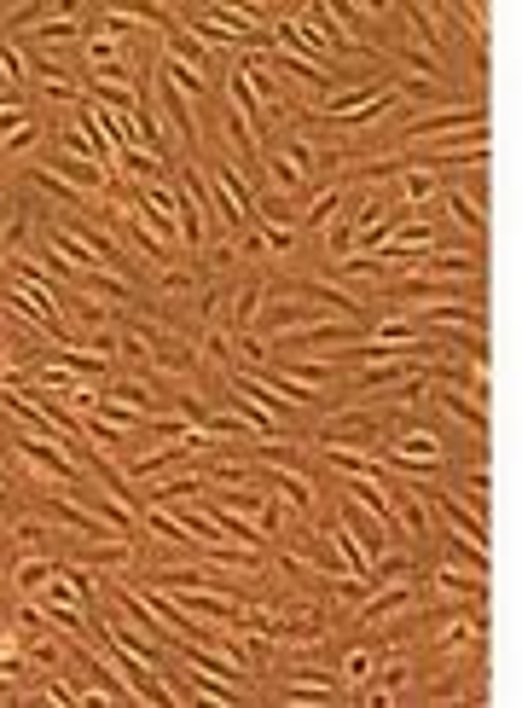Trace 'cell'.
<instances>
[{
  "mask_svg": "<svg viewBox=\"0 0 522 708\" xmlns=\"http://www.w3.org/2000/svg\"><path fill=\"white\" fill-rule=\"evenodd\" d=\"M12 453L35 471V482H52V488H76L82 464L70 459V441L59 430H12Z\"/></svg>",
  "mask_w": 522,
  "mask_h": 708,
  "instance_id": "cell-1",
  "label": "cell"
},
{
  "mask_svg": "<svg viewBox=\"0 0 522 708\" xmlns=\"http://www.w3.org/2000/svg\"><path fill=\"white\" fill-rule=\"evenodd\" d=\"M413 163L418 169H488V122L482 128H464V134H447L430 145H413Z\"/></svg>",
  "mask_w": 522,
  "mask_h": 708,
  "instance_id": "cell-2",
  "label": "cell"
},
{
  "mask_svg": "<svg viewBox=\"0 0 522 708\" xmlns=\"http://www.w3.org/2000/svg\"><path fill=\"white\" fill-rule=\"evenodd\" d=\"M488 122V110L482 105H441V110H418L413 122H406V145H430V140H447V134H464V128H482Z\"/></svg>",
  "mask_w": 522,
  "mask_h": 708,
  "instance_id": "cell-3",
  "label": "cell"
},
{
  "mask_svg": "<svg viewBox=\"0 0 522 708\" xmlns=\"http://www.w3.org/2000/svg\"><path fill=\"white\" fill-rule=\"evenodd\" d=\"M413 604H418V592L406 587V581H395V587H378V592H371V599L354 610V622H360V633H383V627H395Z\"/></svg>",
  "mask_w": 522,
  "mask_h": 708,
  "instance_id": "cell-4",
  "label": "cell"
},
{
  "mask_svg": "<svg viewBox=\"0 0 522 708\" xmlns=\"http://www.w3.org/2000/svg\"><path fill=\"white\" fill-rule=\"evenodd\" d=\"M343 441L371 447V441H383V424L371 413H348V406H337V413L320 424V447H343Z\"/></svg>",
  "mask_w": 522,
  "mask_h": 708,
  "instance_id": "cell-5",
  "label": "cell"
},
{
  "mask_svg": "<svg viewBox=\"0 0 522 708\" xmlns=\"http://www.w3.org/2000/svg\"><path fill=\"white\" fill-rule=\"evenodd\" d=\"M145 279H152V291H157V303H192V296H198V268L192 262H157L152 273H145Z\"/></svg>",
  "mask_w": 522,
  "mask_h": 708,
  "instance_id": "cell-6",
  "label": "cell"
},
{
  "mask_svg": "<svg viewBox=\"0 0 522 708\" xmlns=\"http://www.w3.org/2000/svg\"><path fill=\"white\" fill-rule=\"evenodd\" d=\"M436 599L441 604H488V575H464V569H436Z\"/></svg>",
  "mask_w": 522,
  "mask_h": 708,
  "instance_id": "cell-7",
  "label": "cell"
},
{
  "mask_svg": "<svg viewBox=\"0 0 522 708\" xmlns=\"http://www.w3.org/2000/svg\"><path fill=\"white\" fill-rule=\"evenodd\" d=\"M343 186H325V192H313L302 210H296V233H313V238H325L331 233V221H337V210H343Z\"/></svg>",
  "mask_w": 522,
  "mask_h": 708,
  "instance_id": "cell-8",
  "label": "cell"
},
{
  "mask_svg": "<svg viewBox=\"0 0 522 708\" xmlns=\"http://www.w3.org/2000/svg\"><path fill=\"white\" fill-rule=\"evenodd\" d=\"M436 401H441V413H447V418L471 424L476 441H488V406H482V401H464V389H436Z\"/></svg>",
  "mask_w": 522,
  "mask_h": 708,
  "instance_id": "cell-9",
  "label": "cell"
},
{
  "mask_svg": "<svg viewBox=\"0 0 522 708\" xmlns=\"http://www.w3.org/2000/svg\"><path fill=\"white\" fill-rule=\"evenodd\" d=\"M436 192H441L436 169H418V163H406V169H401V203H406V210H424Z\"/></svg>",
  "mask_w": 522,
  "mask_h": 708,
  "instance_id": "cell-10",
  "label": "cell"
},
{
  "mask_svg": "<svg viewBox=\"0 0 522 708\" xmlns=\"http://www.w3.org/2000/svg\"><path fill=\"white\" fill-rule=\"evenodd\" d=\"M441 210L459 221V227H471V238L482 245V238H488V210H482L476 198H464V192H441Z\"/></svg>",
  "mask_w": 522,
  "mask_h": 708,
  "instance_id": "cell-11",
  "label": "cell"
},
{
  "mask_svg": "<svg viewBox=\"0 0 522 708\" xmlns=\"http://www.w3.org/2000/svg\"><path fill=\"white\" fill-rule=\"evenodd\" d=\"M41 134H47V122H35V117H24V122H12L7 134H0V157H24L29 145H41Z\"/></svg>",
  "mask_w": 522,
  "mask_h": 708,
  "instance_id": "cell-12",
  "label": "cell"
},
{
  "mask_svg": "<svg viewBox=\"0 0 522 708\" xmlns=\"http://www.w3.org/2000/svg\"><path fill=\"white\" fill-rule=\"evenodd\" d=\"M337 273L348 279V285H366V279H371V285H389L383 268H378V256H366V250H348L343 262H337Z\"/></svg>",
  "mask_w": 522,
  "mask_h": 708,
  "instance_id": "cell-13",
  "label": "cell"
},
{
  "mask_svg": "<svg viewBox=\"0 0 522 708\" xmlns=\"http://www.w3.org/2000/svg\"><path fill=\"white\" fill-rule=\"evenodd\" d=\"M459 488H471V506H476V517L488 511V464H471V471H459Z\"/></svg>",
  "mask_w": 522,
  "mask_h": 708,
  "instance_id": "cell-14",
  "label": "cell"
}]
</instances>
